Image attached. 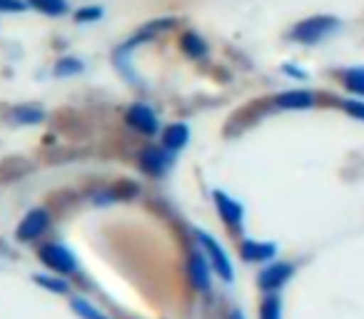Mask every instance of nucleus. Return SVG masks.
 I'll return each instance as SVG.
<instances>
[{
  "label": "nucleus",
  "mask_w": 364,
  "mask_h": 319,
  "mask_svg": "<svg viewBox=\"0 0 364 319\" xmlns=\"http://www.w3.org/2000/svg\"><path fill=\"white\" fill-rule=\"evenodd\" d=\"M13 120H16V122H26V125H36V122L43 120V110H41V107H33V105L18 107V110L13 112Z\"/></svg>",
  "instance_id": "obj_17"
},
{
  "label": "nucleus",
  "mask_w": 364,
  "mask_h": 319,
  "mask_svg": "<svg viewBox=\"0 0 364 319\" xmlns=\"http://www.w3.org/2000/svg\"><path fill=\"white\" fill-rule=\"evenodd\" d=\"M41 257H43V262H46L48 267L58 269L60 274H70V272H75V269H77L75 257H73L65 247H60V244H48V247H43Z\"/></svg>",
  "instance_id": "obj_3"
},
{
  "label": "nucleus",
  "mask_w": 364,
  "mask_h": 319,
  "mask_svg": "<svg viewBox=\"0 0 364 319\" xmlns=\"http://www.w3.org/2000/svg\"><path fill=\"white\" fill-rule=\"evenodd\" d=\"M127 125L135 127L142 135H155L157 127H160V120H157L155 110H152L147 102H135V105L127 110Z\"/></svg>",
  "instance_id": "obj_2"
},
{
  "label": "nucleus",
  "mask_w": 364,
  "mask_h": 319,
  "mask_svg": "<svg viewBox=\"0 0 364 319\" xmlns=\"http://www.w3.org/2000/svg\"><path fill=\"white\" fill-rule=\"evenodd\" d=\"M215 202H218V210L223 212V217L228 220L230 225H237L240 220H242V215H245L242 205L235 202V200L230 198V195H225V193H220V190H215Z\"/></svg>",
  "instance_id": "obj_10"
},
{
  "label": "nucleus",
  "mask_w": 364,
  "mask_h": 319,
  "mask_svg": "<svg viewBox=\"0 0 364 319\" xmlns=\"http://www.w3.org/2000/svg\"><path fill=\"white\" fill-rule=\"evenodd\" d=\"M28 6L46 18H63L70 13V0H28Z\"/></svg>",
  "instance_id": "obj_9"
},
{
  "label": "nucleus",
  "mask_w": 364,
  "mask_h": 319,
  "mask_svg": "<svg viewBox=\"0 0 364 319\" xmlns=\"http://www.w3.org/2000/svg\"><path fill=\"white\" fill-rule=\"evenodd\" d=\"M230 319H245V317L240 312H232V314H230Z\"/></svg>",
  "instance_id": "obj_25"
},
{
  "label": "nucleus",
  "mask_w": 364,
  "mask_h": 319,
  "mask_svg": "<svg viewBox=\"0 0 364 319\" xmlns=\"http://www.w3.org/2000/svg\"><path fill=\"white\" fill-rule=\"evenodd\" d=\"M172 165V155L170 150H162V147H147L140 155V168L150 175H162L167 173V168Z\"/></svg>",
  "instance_id": "obj_4"
},
{
  "label": "nucleus",
  "mask_w": 364,
  "mask_h": 319,
  "mask_svg": "<svg viewBox=\"0 0 364 319\" xmlns=\"http://www.w3.org/2000/svg\"><path fill=\"white\" fill-rule=\"evenodd\" d=\"M289 274H292V267L289 264H272V267H267L262 274H259V284L267 289H274V287H282L284 282L289 279Z\"/></svg>",
  "instance_id": "obj_11"
},
{
  "label": "nucleus",
  "mask_w": 364,
  "mask_h": 319,
  "mask_svg": "<svg viewBox=\"0 0 364 319\" xmlns=\"http://www.w3.org/2000/svg\"><path fill=\"white\" fill-rule=\"evenodd\" d=\"M188 140H190V127L185 125V122H172V125H167L165 132H162V145L170 152L182 150V147L188 145Z\"/></svg>",
  "instance_id": "obj_8"
},
{
  "label": "nucleus",
  "mask_w": 364,
  "mask_h": 319,
  "mask_svg": "<svg viewBox=\"0 0 364 319\" xmlns=\"http://www.w3.org/2000/svg\"><path fill=\"white\" fill-rule=\"evenodd\" d=\"M198 237H200V242L208 247V254L213 257V262H215V267H218V272L223 274L228 282H232V264H230V259H228V252H225L223 247H220L218 242H215L213 237H210L208 232H198Z\"/></svg>",
  "instance_id": "obj_5"
},
{
  "label": "nucleus",
  "mask_w": 364,
  "mask_h": 319,
  "mask_svg": "<svg viewBox=\"0 0 364 319\" xmlns=\"http://www.w3.org/2000/svg\"><path fill=\"white\" fill-rule=\"evenodd\" d=\"M342 107H344V112H349L352 117H357V120H364V102L362 100H344Z\"/></svg>",
  "instance_id": "obj_21"
},
{
  "label": "nucleus",
  "mask_w": 364,
  "mask_h": 319,
  "mask_svg": "<svg viewBox=\"0 0 364 319\" xmlns=\"http://www.w3.org/2000/svg\"><path fill=\"white\" fill-rule=\"evenodd\" d=\"M46 227H48V212L46 210H33V212H28V217L23 220L21 227H18V237L36 239V237H41Z\"/></svg>",
  "instance_id": "obj_7"
},
{
  "label": "nucleus",
  "mask_w": 364,
  "mask_h": 319,
  "mask_svg": "<svg viewBox=\"0 0 364 319\" xmlns=\"http://www.w3.org/2000/svg\"><path fill=\"white\" fill-rule=\"evenodd\" d=\"M344 87H347L349 92H354V95L364 97V65L344 70Z\"/></svg>",
  "instance_id": "obj_15"
},
{
  "label": "nucleus",
  "mask_w": 364,
  "mask_h": 319,
  "mask_svg": "<svg viewBox=\"0 0 364 319\" xmlns=\"http://www.w3.org/2000/svg\"><path fill=\"white\" fill-rule=\"evenodd\" d=\"M274 252H277V249H274V244H259V242H255V239H247V242L242 244V257L250 259V262H257V259H269Z\"/></svg>",
  "instance_id": "obj_14"
},
{
  "label": "nucleus",
  "mask_w": 364,
  "mask_h": 319,
  "mask_svg": "<svg viewBox=\"0 0 364 319\" xmlns=\"http://www.w3.org/2000/svg\"><path fill=\"white\" fill-rule=\"evenodd\" d=\"M105 16V8L102 6H82L75 11V23H97Z\"/></svg>",
  "instance_id": "obj_18"
},
{
  "label": "nucleus",
  "mask_w": 364,
  "mask_h": 319,
  "mask_svg": "<svg viewBox=\"0 0 364 319\" xmlns=\"http://www.w3.org/2000/svg\"><path fill=\"white\" fill-rule=\"evenodd\" d=\"M82 70H85V65H82V60H77V58H60V60L55 63L58 77L77 75V72H82Z\"/></svg>",
  "instance_id": "obj_16"
},
{
  "label": "nucleus",
  "mask_w": 364,
  "mask_h": 319,
  "mask_svg": "<svg viewBox=\"0 0 364 319\" xmlns=\"http://www.w3.org/2000/svg\"><path fill=\"white\" fill-rule=\"evenodd\" d=\"M282 70L287 72V75H294V77H304V75H307V72L299 70V67H294V65H284Z\"/></svg>",
  "instance_id": "obj_24"
},
{
  "label": "nucleus",
  "mask_w": 364,
  "mask_h": 319,
  "mask_svg": "<svg viewBox=\"0 0 364 319\" xmlns=\"http://www.w3.org/2000/svg\"><path fill=\"white\" fill-rule=\"evenodd\" d=\"M262 319H279V299L274 294L262 304Z\"/></svg>",
  "instance_id": "obj_20"
},
{
  "label": "nucleus",
  "mask_w": 364,
  "mask_h": 319,
  "mask_svg": "<svg viewBox=\"0 0 364 319\" xmlns=\"http://www.w3.org/2000/svg\"><path fill=\"white\" fill-rule=\"evenodd\" d=\"M339 28H342V21L337 16H309L294 23L287 31V38L299 45H317L329 36H334Z\"/></svg>",
  "instance_id": "obj_1"
},
{
  "label": "nucleus",
  "mask_w": 364,
  "mask_h": 319,
  "mask_svg": "<svg viewBox=\"0 0 364 319\" xmlns=\"http://www.w3.org/2000/svg\"><path fill=\"white\" fill-rule=\"evenodd\" d=\"M75 309H77V312H82V314H87L90 319H105V317H100V314H97L92 307H87L85 302H77V299H75Z\"/></svg>",
  "instance_id": "obj_23"
},
{
  "label": "nucleus",
  "mask_w": 364,
  "mask_h": 319,
  "mask_svg": "<svg viewBox=\"0 0 364 319\" xmlns=\"http://www.w3.org/2000/svg\"><path fill=\"white\" fill-rule=\"evenodd\" d=\"M314 102H317V95L309 90H287L277 95V107L282 110H304V107H312Z\"/></svg>",
  "instance_id": "obj_6"
},
{
  "label": "nucleus",
  "mask_w": 364,
  "mask_h": 319,
  "mask_svg": "<svg viewBox=\"0 0 364 319\" xmlns=\"http://www.w3.org/2000/svg\"><path fill=\"white\" fill-rule=\"evenodd\" d=\"M31 11L28 0H0V16H21Z\"/></svg>",
  "instance_id": "obj_19"
},
{
  "label": "nucleus",
  "mask_w": 364,
  "mask_h": 319,
  "mask_svg": "<svg viewBox=\"0 0 364 319\" xmlns=\"http://www.w3.org/2000/svg\"><path fill=\"white\" fill-rule=\"evenodd\" d=\"M180 50L190 58H205L208 55V43H205L203 36L188 31V33H182L180 36Z\"/></svg>",
  "instance_id": "obj_12"
},
{
  "label": "nucleus",
  "mask_w": 364,
  "mask_h": 319,
  "mask_svg": "<svg viewBox=\"0 0 364 319\" xmlns=\"http://www.w3.org/2000/svg\"><path fill=\"white\" fill-rule=\"evenodd\" d=\"M190 277H193V284L198 289H208L210 287L208 257H203V254H193V257H190Z\"/></svg>",
  "instance_id": "obj_13"
},
{
  "label": "nucleus",
  "mask_w": 364,
  "mask_h": 319,
  "mask_svg": "<svg viewBox=\"0 0 364 319\" xmlns=\"http://www.w3.org/2000/svg\"><path fill=\"white\" fill-rule=\"evenodd\" d=\"M36 279H38V284H43V287L55 289V292H65V289H68V284L63 282V279H58V282H55V279H53V277H43V274H41V277H36Z\"/></svg>",
  "instance_id": "obj_22"
}]
</instances>
